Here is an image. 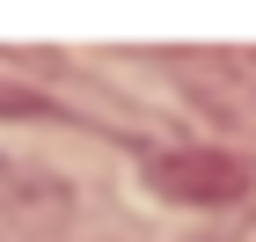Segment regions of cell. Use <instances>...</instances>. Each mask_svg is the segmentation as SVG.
<instances>
[{"mask_svg":"<svg viewBox=\"0 0 256 242\" xmlns=\"http://www.w3.org/2000/svg\"><path fill=\"white\" fill-rule=\"evenodd\" d=\"M161 198H183V205H220V198H242L249 191V161L242 154H220V147H183V154H161L146 169Z\"/></svg>","mask_w":256,"mask_h":242,"instance_id":"obj_1","label":"cell"}]
</instances>
